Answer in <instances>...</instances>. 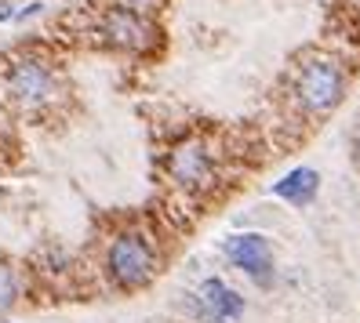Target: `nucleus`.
<instances>
[{
    "mask_svg": "<svg viewBox=\"0 0 360 323\" xmlns=\"http://www.w3.org/2000/svg\"><path fill=\"white\" fill-rule=\"evenodd\" d=\"M226 258L240 272H248L259 287L273 284V247H269V236H262V232L229 236V240H226Z\"/></svg>",
    "mask_w": 360,
    "mask_h": 323,
    "instance_id": "nucleus-3",
    "label": "nucleus"
},
{
    "mask_svg": "<svg viewBox=\"0 0 360 323\" xmlns=\"http://www.w3.org/2000/svg\"><path fill=\"white\" fill-rule=\"evenodd\" d=\"M295 91H299V102L306 105L309 113H328L338 105L346 91V77L338 70V62L331 58H313L309 66L299 73V84H295Z\"/></svg>",
    "mask_w": 360,
    "mask_h": 323,
    "instance_id": "nucleus-2",
    "label": "nucleus"
},
{
    "mask_svg": "<svg viewBox=\"0 0 360 323\" xmlns=\"http://www.w3.org/2000/svg\"><path fill=\"white\" fill-rule=\"evenodd\" d=\"M316 189H321V175H316L313 167H295V171H288L277 185H273V197L288 200L295 207H302V204H309L316 197Z\"/></svg>",
    "mask_w": 360,
    "mask_h": 323,
    "instance_id": "nucleus-8",
    "label": "nucleus"
},
{
    "mask_svg": "<svg viewBox=\"0 0 360 323\" xmlns=\"http://www.w3.org/2000/svg\"><path fill=\"white\" fill-rule=\"evenodd\" d=\"M167 171L179 185H189V189H200L211 182V157L200 142H182L172 160H167Z\"/></svg>",
    "mask_w": 360,
    "mask_h": 323,
    "instance_id": "nucleus-5",
    "label": "nucleus"
},
{
    "mask_svg": "<svg viewBox=\"0 0 360 323\" xmlns=\"http://www.w3.org/2000/svg\"><path fill=\"white\" fill-rule=\"evenodd\" d=\"M131 8H150V4H157V0H128Z\"/></svg>",
    "mask_w": 360,
    "mask_h": 323,
    "instance_id": "nucleus-10",
    "label": "nucleus"
},
{
    "mask_svg": "<svg viewBox=\"0 0 360 323\" xmlns=\"http://www.w3.org/2000/svg\"><path fill=\"white\" fill-rule=\"evenodd\" d=\"M8 91L15 95L18 105H30V110H33V105L51 102L55 77H51V70L44 66V62H33V58L15 62L11 73H8Z\"/></svg>",
    "mask_w": 360,
    "mask_h": 323,
    "instance_id": "nucleus-4",
    "label": "nucleus"
},
{
    "mask_svg": "<svg viewBox=\"0 0 360 323\" xmlns=\"http://www.w3.org/2000/svg\"><path fill=\"white\" fill-rule=\"evenodd\" d=\"M105 269H110L113 284L124 291H135L142 284H150L157 272V254L150 247V240L139 232H124L113 240L110 254H105Z\"/></svg>",
    "mask_w": 360,
    "mask_h": 323,
    "instance_id": "nucleus-1",
    "label": "nucleus"
},
{
    "mask_svg": "<svg viewBox=\"0 0 360 323\" xmlns=\"http://www.w3.org/2000/svg\"><path fill=\"white\" fill-rule=\"evenodd\" d=\"M18 298V279H15V269L0 262V312H8Z\"/></svg>",
    "mask_w": 360,
    "mask_h": 323,
    "instance_id": "nucleus-9",
    "label": "nucleus"
},
{
    "mask_svg": "<svg viewBox=\"0 0 360 323\" xmlns=\"http://www.w3.org/2000/svg\"><path fill=\"white\" fill-rule=\"evenodd\" d=\"M105 37H110L117 48L142 51L146 44H150V26H146L131 8H113L110 15H105Z\"/></svg>",
    "mask_w": 360,
    "mask_h": 323,
    "instance_id": "nucleus-7",
    "label": "nucleus"
},
{
    "mask_svg": "<svg viewBox=\"0 0 360 323\" xmlns=\"http://www.w3.org/2000/svg\"><path fill=\"white\" fill-rule=\"evenodd\" d=\"M200 312L211 319V323H233L244 316V298L233 291L229 284H222V279H204L200 284Z\"/></svg>",
    "mask_w": 360,
    "mask_h": 323,
    "instance_id": "nucleus-6",
    "label": "nucleus"
}]
</instances>
